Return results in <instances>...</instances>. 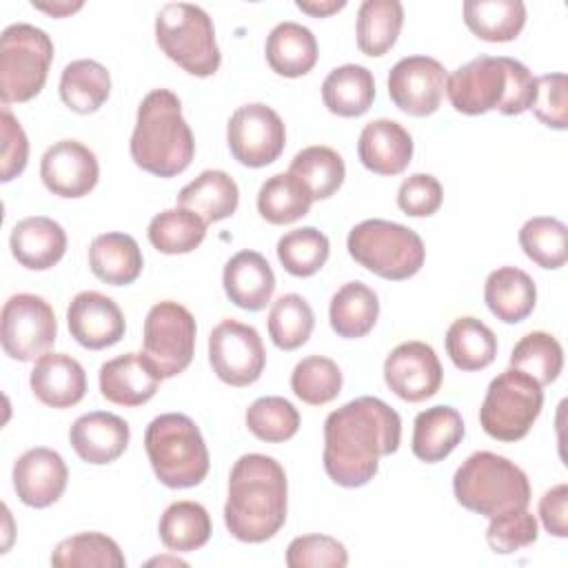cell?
Listing matches in <instances>:
<instances>
[{"mask_svg": "<svg viewBox=\"0 0 568 568\" xmlns=\"http://www.w3.org/2000/svg\"><path fill=\"white\" fill-rule=\"evenodd\" d=\"M464 22L486 42H508L526 24V4L521 0H466Z\"/></svg>", "mask_w": 568, "mask_h": 568, "instance_id": "35", "label": "cell"}, {"mask_svg": "<svg viewBox=\"0 0 568 568\" xmlns=\"http://www.w3.org/2000/svg\"><path fill=\"white\" fill-rule=\"evenodd\" d=\"M322 100L339 118L364 115L375 100V78L362 64L335 67L322 82Z\"/></svg>", "mask_w": 568, "mask_h": 568, "instance_id": "31", "label": "cell"}, {"mask_svg": "<svg viewBox=\"0 0 568 568\" xmlns=\"http://www.w3.org/2000/svg\"><path fill=\"white\" fill-rule=\"evenodd\" d=\"M532 113L539 122L550 129L564 131L568 126V102H566V73H544L535 78V102Z\"/></svg>", "mask_w": 568, "mask_h": 568, "instance_id": "50", "label": "cell"}, {"mask_svg": "<svg viewBox=\"0 0 568 568\" xmlns=\"http://www.w3.org/2000/svg\"><path fill=\"white\" fill-rule=\"evenodd\" d=\"M264 51L268 67L284 78L306 75L320 55L313 31L293 20H284L271 29Z\"/></svg>", "mask_w": 568, "mask_h": 568, "instance_id": "29", "label": "cell"}, {"mask_svg": "<svg viewBox=\"0 0 568 568\" xmlns=\"http://www.w3.org/2000/svg\"><path fill=\"white\" fill-rule=\"evenodd\" d=\"M9 246L24 268L47 271L62 260L67 251V233L55 220L31 215L11 229Z\"/></svg>", "mask_w": 568, "mask_h": 568, "instance_id": "25", "label": "cell"}, {"mask_svg": "<svg viewBox=\"0 0 568 568\" xmlns=\"http://www.w3.org/2000/svg\"><path fill=\"white\" fill-rule=\"evenodd\" d=\"M379 317L377 293L364 282H346L335 291L328 306L331 328L346 339L364 337Z\"/></svg>", "mask_w": 568, "mask_h": 568, "instance_id": "32", "label": "cell"}, {"mask_svg": "<svg viewBox=\"0 0 568 568\" xmlns=\"http://www.w3.org/2000/svg\"><path fill=\"white\" fill-rule=\"evenodd\" d=\"M129 151L142 171L158 178H175L189 169L195 140L173 91L153 89L142 98Z\"/></svg>", "mask_w": 568, "mask_h": 568, "instance_id": "4", "label": "cell"}, {"mask_svg": "<svg viewBox=\"0 0 568 568\" xmlns=\"http://www.w3.org/2000/svg\"><path fill=\"white\" fill-rule=\"evenodd\" d=\"M288 484L282 464L262 453L242 455L229 475L224 524L244 544H262L286 521Z\"/></svg>", "mask_w": 568, "mask_h": 568, "instance_id": "2", "label": "cell"}, {"mask_svg": "<svg viewBox=\"0 0 568 568\" xmlns=\"http://www.w3.org/2000/svg\"><path fill=\"white\" fill-rule=\"evenodd\" d=\"M33 395L51 408H71L87 393V373L82 364L67 353H44L36 359L29 377Z\"/></svg>", "mask_w": 568, "mask_h": 568, "instance_id": "22", "label": "cell"}, {"mask_svg": "<svg viewBox=\"0 0 568 568\" xmlns=\"http://www.w3.org/2000/svg\"><path fill=\"white\" fill-rule=\"evenodd\" d=\"M404 24L399 0H364L357 9V49L364 55L379 58L393 49Z\"/></svg>", "mask_w": 568, "mask_h": 568, "instance_id": "34", "label": "cell"}, {"mask_svg": "<svg viewBox=\"0 0 568 568\" xmlns=\"http://www.w3.org/2000/svg\"><path fill=\"white\" fill-rule=\"evenodd\" d=\"M67 326L71 337L89 351L118 344L126 331L120 306L98 291H82L69 302Z\"/></svg>", "mask_w": 568, "mask_h": 568, "instance_id": "18", "label": "cell"}, {"mask_svg": "<svg viewBox=\"0 0 568 568\" xmlns=\"http://www.w3.org/2000/svg\"><path fill=\"white\" fill-rule=\"evenodd\" d=\"M455 499L470 513L495 517L530 504L526 473L504 455L477 450L468 455L453 477Z\"/></svg>", "mask_w": 568, "mask_h": 568, "instance_id": "5", "label": "cell"}, {"mask_svg": "<svg viewBox=\"0 0 568 568\" xmlns=\"http://www.w3.org/2000/svg\"><path fill=\"white\" fill-rule=\"evenodd\" d=\"M568 229L561 220L550 215H537L524 222L519 229V244L528 260H532L541 268L557 271L568 260L566 244Z\"/></svg>", "mask_w": 568, "mask_h": 568, "instance_id": "43", "label": "cell"}, {"mask_svg": "<svg viewBox=\"0 0 568 568\" xmlns=\"http://www.w3.org/2000/svg\"><path fill=\"white\" fill-rule=\"evenodd\" d=\"M464 433V419L453 406H430L415 417L413 455L426 464H437L459 446Z\"/></svg>", "mask_w": 568, "mask_h": 568, "instance_id": "28", "label": "cell"}, {"mask_svg": "<svg viewBox=\"0 0 568 568\" xmlns=\"http://www.w3.org/2000/svg\"><path fill=\"white\" fill-rule=\"evenodd\" d=\"M537 519L528 510V506L490 517V524L486 528V541L497 555H513L526 546H532L537 541Z\"/></svg>", "mask_w": 568, "mask_h": 568, "instance_id": "48", "label": "cell"}, {"mask_svg": "<svg viewBox=\"0 0 568 568\" xmlns=\"http://www.w3.org/2000/svg\"><path fill=\"white\" fill-rule=\"evenodd\" d=\"M246 428L266 444H280L291 439L300 428V413L297 408L280 397V395H266L257 397L246 408Z\"/></svg>", "mask_w": 568, "mask_h": 568, "instance_id": "47", "label": "cell"}, {"mask_svg": "<svg viewBox=\"0 0 568 568\" xmlns=\"http://www.w3.org/2000/svg\"><path fill=\"white\" fill-rule=\"evenodd\" d=\"M315 326V313L311 304L297 295H280L268 311V335L282 351H295L308 342Z\"/></svg>", "mask_w": 568, "mask_h": 568, "instance_id": "45", "label": "cell"}, {"mask_svg": "<svg viewBox=\"0 0 568 568\" xmlns=\"http://www.w3.org/2000/svg\"><path fill=\"white\" fill-rule=\"evenodd\" d=\"M42 184L58 197H84L100 178L95 153L78 140L53 142L40 160Z\"/></svg>", "mask_w": 568, "mask_h": 568, "instance_id": "17", "label": "cell"}, {"mask_svg": "<svg viewBox=\"0 0 568 568\" xmlns=\"http://www.w3.org/2000/svg\"><path fill=\"white\" fill-rule=\"evenodd\" d=\"M444 191L435 175L413 173L397 189V206L410 217H428L442 206Z\"/></svg>", "mask_w": 568, "mask_h": 568, "instance_id": "51", "label": "cell"}, {"mask_svg": "<svg viewBox=\"0 0 568 568\" xmlns=\"http://www.w3.org/2000/svg\"><path fill=\"white\" fill-rule=\"evenodd\" d=\"M541 406V386L530 375L510 366L488 384L479 408V424L497 442H519L537 422Z\"/></svg>", "mask_w": 568, "mask_h": 568, "instance_id": "10", "label": "cell"}, {"mask_svg": "<svg viewBox=\"0 0 568 568\" xmlns=\"http://www.w3.org/2000/svg\"><path fill=\"white\" fill-rule=\"evenodd\" d=\"M89 266L104 284L126 286L140 277L144 257L129 233L111 231L93 237L89 246Z\"/></svg>", "mask_w": 568, "mask_h": 568, "instance_id": "26", "label": "cell"}, {"mask_svg": "<svg viewBox=\"0 0 568 568\" xmlns=\"http://www.w3.org/2000/svg\"><path fill=\"white\" fill-rule=\"evenodd\" d=\"M53 42L40 27L16 22L0 36V98L2 104L36 98L49 75Z\"/></svg>", "mask_w": 568, "mask_h": 568, "instance_id": "9", "label": "cell"}, {"mask_svg": "<svg viewBox=\"0 0 568 568\" xmlns=\"http://www.w3.org/2000/svg\"><path fill=\"white\" fill-rule=\"evenodd\" d=\"M195 317L173 300L158 302L149 308L142 331V355L162 379L186 371L195 353Z\"/></svg>", "mask_w": 568, "mask_h": 568, "instance_id": "11", "label": "cell"}, {"mask_svg": "<svg viewBox=\"0 0 568 568\" xmlns=\"http://www.w3.org/2000/svg\"><path fill=\"white\" fill-rule=\"evenodd\" d=\"M11 477L13 490L22 504L47 508L62 497L69 470L60 453L47 446H36L16 459Z\"/></svg>", "mask_w": 568, "mask_h": 568, "instance_id": "19", "label": "cell"}, {"mask_svg": "<svg viewBox=\"0 0 568 568\" xmlns=\"http://www.w3.org/2000/svg\"><path fill=\"white\" fill-rule=\"evenodd\" d=\"M288 173L295 175L313 195V200L331 197L346 178L342 155L324 144L306 146L291 160Z\"/></svg>", "mask_w": 568, "mask_h": 568, "instance_id": "40", "label": "cell"}, {"mask_svg": "<svg viewBox=\"0 0 568 568\" xmlns=\"http://www.w3.org/2000/svg\"><path fill=\"white\" fill-rule=\"evenodd\" d=\"M328 253V237L315 226L293 229L277 240V260L295 277L315 275L326 264Z\"/></svg>", "mask_w": 568, "mask_h": 568, "instance_id": "44", "label": "cell"}, {"mask_svg": "<svg viewBox=\"0 0 568 568\" xmlns=\"http://www.w3.org/2000/svg\"><path fill=\"white\" fill-rule=\"evenodd\" d=\"M155 42L169 60L191 75L209 78L220 69L222 53L213 20L197 4H164L155 16Z\"/></svg>", "mask_w": 568, "mask_h": 568, "instance_id": "7", "label": "cell"}, {"mask_svg": "<svg viewBox=\"0 0 568 568\" xmlns=\"http://www.w3.org/2000/svg\"><path fill=\"white\" fill-rule=\"evenodd\" d=\"M442 364L435 348L410 339L397 344L384 359V382L404 402L417 404L433 397L442 386Z\"/></svg>", "mask_w": 568, "mask_h": 568, "instance_id": "16", "label": "cell"}, {"mask_svg": "<svg viewBox=\"0 0 568 568\" xmlns=\"http://www.w3.org/2000/svg\"><path fill=\"white\" fill-rule=\"evenodd\" d=\"M100 393L118 406H142L160 388V373L142 353H122L100 366Z\"/></svg>", "mask_w": 568, "mask_h": 568, "instance_id": "20", "label": "cell"}, {"mask_svg": "<svg viewBox=\"0 0 568 568\" xmlns=\"http://www.w3.org/2000/svg\"><path fill=\"white\" fill-rule=\"evenodd\" d=\"M131 428L129 424L106 410H93L80 415L69 428V442L75 455L87 464H111L115 462L129 446Z\"/></svg>", "mask_w": 568, "mask_h": 568, "instance_id": "21", "label": "cell"}, {"mask_svg": "<svg viewBox=\"0 0 568 568\" xmlns=\"http://www.w3.org/2000/svg\"><path fill=\"white\" fill-rule=\"evenodd\" d=\"M158 532L171 552H193L211 537L209 510L197 501H173L162 513Z\"/></svg>", "mask_w": 568, "mask_h": 568, "instance_id": "37", "label": "cell"}, {"mask_svg": "<svg viewBox=\"0 0 568 568\" xmlns=\"http://www.w3.org/2000/svg\"><path fill=\"white\" fill-rule=\"evenodd\" d=\"M111 93V75L104 64L82 58L62 69L60 98L67 109L80 115L98 111Z\"/></svg>", "mask_w": 568, "mask_h": 568, "instance_id": "33", "label": "cell"}, {"mask_svg": "<svg viewBox=\"0 0 568 568\" xmlns=\"http://www.w3.org/2000/svg\"><path fill=\"white\" fill-rule=\"evenodd\" d=\"M149 564H173V566H186V561H182V559H178V557H173V559H169V557H158V559H151Z\"/></svg>", "mask_w": 568, "mask_h": 568, "instance_id": "56", "label": "cell"}, {"mask_svg": "<svg viewBox=\"0 0 568 568\" xmlns=\"http://www.w3.org/2000/svg\"><path fill=\"white\" fill-rule=\"evenodd\" d=\"M144 448L158 481L169 488H191L209 475V448L189 415L164 413L151 419Z\"/></svg>", "mask_w": 568, "mask_h": 568, "instance_id": "6", "label": "cell"}, {"mask_svg": "<svg viewBox=\"0 0 568 568\" xmlns=\"http://www.w3.org/2000/svg\"><path fill=\"white\" fill-rule=\"evenodd\" d=\"M300 11L315 16V18H326L331 13H337L339 9L346 7V0H297L295 2Z\"/></svg>", "mask_w": 568, "mask_h": 568, "instance_id": "54", "label": "cell"}, {"mask_svg": "<svg viewBox=\"0 0 568 568\" xmlns=\"http://www.w3.org/2000/svg\"><path fill=\"white\" fill-rule=\"evenodd\" d=\"M311 191L291 173H275L257 191V211L268 224H291L311 211Z\"/></svg>", "mask_w": 568, "mask_h": 568, "instance_id": "38", "label": "cell"}, {"mask_svg": "<svg viewBox=\"0 0 568 568\" xmlns=\"http://www.w3.org/2000/svg\"><path fill=\"white\" fill-rule=\"evenodd\" d=\"M291 388L308 406L333 402L342 390V371L331 357L308 355L295 364L291 373Z\"/></svg>", "mask_w": 568, "mask_h": 568, "instance_id": "46", "label": "cell"}, {"mask_svg": "<svg viewBox=\"0 0 568 568\" xmlns=\"http://www.w3.org/2000/svg\"><path fill=\"white\" fill-rule=\"evenodd\" d=\"M510 366L530 375L539 386H548L564 368V348L550 333L532 331L510 351Z\"/></svg>", "mask_w": 568, "mask_h": 568, "instance_id": "42", "label": "cell"}, {"mask_svg": "<svg viewBox=\"0 0 568 568\" xmlns=\"http://www.w3.org/2000/svg\"><path fill=\"white\" fill-rule=\"evenodd\" d=\"M402 442V419L379 397H357L324 422V470L344 488L368 484L379 468V457L393 455Z\"/></svg>", "mask_w": 568, "mask_h": 568, "instance_id": "1", "label": "cell"}, {"mask_svg": "<svg viewBox=\"0 0 568 568\" xmlns=\"http://www.w3.org/2000/svg\"><path fill=\"white\" fill-rule=\"evenodd\" d=\"M484 302L497 320L517 324L526 320L537 304L535 280L517 266H499L486 277Z\"/></svg>", "mask_w": 568, "mask_h": 568, "instance_id": "27", "label": "cell"}, {"mask_svg": "<svg viewBox=\"0 0 568 568\" xmlns=\"http://www.w3.org/2000/svg\"><path fill=\"white\" fill-rule=\"evenodd\" d=\"M209 362L213 373L229 386H248L266 366L260 333L237 320H222L209 335Z\"/></svg>", "mask_w": 568, "mask_h": 568, "instance_id": "14", "label": "cell"}, {"mask_svg": "<svg viewBox=\"0 0 568 568\" xmlns=\"http://www.w3.org/2000/svg\"><path fill=\"white\" fill-rule=\"evenodd\" d=\"M0 131H2V153H0V180L9 182L20 175L29 160V140L18 118L2 106L0 113Z\"/></svg>", "mask_w": 568, "mask_h": 568, "instance_id": "52", "label": "cell"}, {"mask_svg": "<svg viewBox=\"0 0 568 568\" xmlns=\"http://www.w3.org/2000/svg\"><path fill=\"white\" fill-rule=\"evenodd\" d=\"M448 73L430 55H406L388 73V95L393 104L415 118L430 115L439 109Z\"/></svg>", "mask_w": 568, "mask_h": 568, "instance_id": "15", "label": "cell"}, {"mask_svg": "<svg viewBox=\"0 0 568 568\" xmlns=\"http://www.w3.org/2000/svg\"><path fill=\"white\" fill-rule=\"evenodd\" d=\"M206 222L184 209V206H175V209H166L158 215L151 217L146 235L149 242L166 255H180V253H191L195 251L204 235H206Z\"/></svg>", "mask_w": 568, "mask_h": 568, "instance_id": "39", "label": "cell"}, {"mask_svg": "<svg viewBox=\"0 0 568 568\" xmlns=\"http://www.w3.org/2000/svg\"><path fill=\"white\" fill-rule=\"evenodd\" d=\"M348 552L331 535H300L286 548L288 568H344Z\"/></svg>", "mask_w": 568, "mask_h": 568, "instance_id": "49", "label": "cell"}, {"mask_svg": "<svg viewBox=\"0 0 568 568\" xmlns=\"http://www.w3.org/2000/svg\"><path fill=\"white\" fill-rule=\"evenodd\" d=\"M36 9H40V11H44V13H49V16H53V18H64V16H69V13H73V11H78V9H82V2L78 0V2H31Z\"/></svg>", "mask_w": 568, "mask_h": 568, "instance_id": "55", "label": "cell"}, {"mask_svg": "<svg viewBox=\"0 0 568 568\" xmlns=\"http://www.w3.org/2000/svg\"><path fill=\"white\" fill-rule=\"evenodd\" d=\"M346 248L359 266L390 282L413 277L426 257L424 242L413 229L379 217L355 224Z\"/></svg>", "mask_w": 568, "mask_h": 568, "instance_id": "8", "label": "cell"}, {"mask_svg": "<svg viewBox=\"0 0 568 568\" xmlns=\"http://www.w3.org/2000/svg\"><path fill=\"white\" fill-rule=\"evenodd\" d=\"M446 353L459 371H481L495 362L497 337L477 317H457L446 331Z\"/></svg>", "mask_w": 568, "mask_h": 568, "instance_id": "36", "label": "cell"}, {"mask_svg": "<svg viewBox=\"0 0 568 568\" xmlns=\"http://www.w3.org/2000/svg\"><path fill=\"white\" fill-rule=\"evenodd\" d=\"M240 204L235 180L220 169H206L178 193V206L197 213L206 224L231 217Z\"/></svg>", "mask_w": 568, "mask_h": 568, "instance_id": "30", "label": "cell"}, {"mask_svg": "<svg viewBox=\"0 0 568 568\" xmlns=\"http://www.w3.org/2000/svg\"><path fill=\"white\" fill-rule=\"evenodd\" d=\"M539 519L548 535L568 537V486L557 484L548 488L539 499Z\"/></svg>", "mask_w": 568, "mask_h": 568, "instance_id": "53", "label": "cell"}, {"mask_svg": "<svg viewBox=\"0 0 568 568\" xmlns=\"http://www.w3.org/2000/svg\"><path fill=\"white\" fill-rule=\"evenodd\" d=\"M58 337L51 304L33 293L11 295L0 315V342L4 355L16 362H33L49 353Z\"/></svg>", "mask_w": 568, "mask_h": 568, "instance_id": "12", "label": "cell"}, {"mask_svg": "<svg viewBox=\"0 0 568 568\" xmlns=\"http://www.w3.org/2000/svg\"><path fill=\"white\" fill-rule=\"evenodd\" d=\"M55 568H124L120 546L102 532H80L62 539L51 552Z\"/></svg>", "mask_w": 568, "mask_h": 568, "instance_id": "41", "label": "cell"}, {"mask_svg": "<svg viewBox=\"0 0 568 568\" xmlns=\"http://www.w3.org/2000/svg\"><path fill=\"white\" fill-rule=\"evenodd\" d=\"M226 297L244 311H262L275 291V273L266 257L257 251H240L222 273Z\"/></svg>", "mask_w": 568, "mask_h": 568, "instance_id": "24", "label": "cell"}, {"mask_svg": "<svg viewBox=\"0 0 568 568\" xmlns=\"http://www.w3.org/2000/svg\"><path fill=\"white\" fill-rule=\"evenodd\" d=\"M357 155L377 175H399L413 158V138L399 122L379 118L362 129Z\"/></svg>", "mask_w": 568, "mask_h": 568, "instance_id": "23", "label": "cell"}, {"mask_svg": "<svg viewBox=\"0 0 568 568\" xmlns=\"http://www.w3.org/2000/svg\"><path fill=\"white\" fill-rule=\"evenodd\" d=\"M231 155L251 169L275 162L286 144V129L277 111L262 102L237 106L226 124Z\"/></svg>", "mask_w": 568, "mask_h": 568, "instance_id": "13", "label": "cell"}, {"mask_svg": "<svg viewBox=\"0 0 568 568\" xmlns=\"http://www.w3.org/2000/svg\"><path fill=\"white\" fill-rule=\"evenodd\" d=\"M446 95L453 109L466 115H481L493 109L504 115H519L535 102V75L515 58L477 55L448 75Z\"/></svg>", "mask_w": 568, "mask_h": 568, "instance_id": "3", "label": "cell"}]
</instances>
